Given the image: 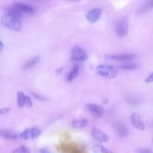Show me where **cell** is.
Wrapping results in <instances>:
<instances>
[{"mask_svg":"<svg viewBox=\"0 0 153 153\" xmlns=\"http://www.w3.org/2000/svg\"><path fill=\"white\" fill-rule=\"evenodd\" d=\"M10 109L9 108H1V110H0V115L1 116H2V115L8 113L9 111H10Z\"/></svg>","mask_w":153,"mask_h":153,"instance_id":"obj_22","label":"cell"},{"mask_svg":"<svg viewBox=\"0 0 153 153\" xmlns=\"http://www.w3.org/2000/svg\"><path fill=\"white\" fill-rule=\"evenodd\" d=\"M96 70L100 76L106 79H114L118 74L119 67L111 65H98Z\"/></svg>","mask_w":153,"mask_h":153,"instance_id":"obj_2","label":"cell"},{"mask_svg":"<svg viewBox=\"0 0 153 153\" xmlns=\"http://www.w3.org/2000/svg\"><path fill=\"white\" fill-rule=\"evenodd\" d=\"M116 34L119 37H125L128 34L129 29V22L127 18H123L116 22L114 25Z\"/></svg>","mask_w":153,"mask_h":153,"instance_id":"obj_3","label":"cell"},{"mask_svg":"<svg viewBox=\"0 0 153 153\" xmlns=\"http://www.w3.org/2000/svg\"><path fill=\"white\" fill-rule=\"evenodd\" d=\"M91 134H92L93 137L96 140L100 142V143H106L110 139L108 134H106L104 131L100 130V128H96V127L92 128V130H91Z\"/></svg>","mask_w":153,"mask_h":153,"instance_id":"obj_9","label":"cell"},{"mask_svg":"<svg viewBox=\"0 0 153 153\" xmlns=\"http://www.w3.org/2000/svg\"><path fill=\"white\" fill-rule=\"evenodd\" d=\"M151 8H153V0H149L146 4L143 5V7H142L141 9V12L146 11V10H148L149 9Z\"/></svg>","mask_w":153,"mask_h":153,"instance_id":"obj_21","label":"cell"},{"mask_svg":"<svg viewBox=\"0 0 153 153\" xmlns=\"http://www.w3.org/2000/svg\"><path fill=\"white\" fill-rule=\"evenodd\" d=\"M13 8L16 9V10L19 12V13L23 14H34L35 12V9L32 7L31 5H29L28 4H25V3L21 2H16L13 5Z\"/></svg>","mask_w":153,"mask_h":153,"instance_id":"obj_7","label":"cell"},{"mask_svg":"<svg viewBox=\"0 0 153 153\" xmlns=\"http://www.w3.org/2000/svg\"><path fill=\"white\" fill-rule=\"evenodd\" d=\"M92 151L94 153H109V151L100 143H96L92 146Z\"/></svg>","mask_w":153,"mask_h":153,"instance_id":"obj_17","label":"cell"},{"mask_svg":"<svg viewBox=\"0 0 153 153\" xmlns=\"http://www.w3.org/2000/svg\"><path fill=\"white\" fill-rule=\"evenodd\" d=\"M138 153H152V151L146 148H142V149H138Z\"/></svg>","mask_w":153,"mask_h":153,"instance_id":"obj_24","label":"cell"},{"mask_svg":"<svg viewBox=\"0 0 153 153\" xmlns=\"http://www.w3.org/2000/svg\"><path fill=\"white\" fill-rule=\"evenodd\" d=\"M22 14L18 10L10 7L7 10L5 14L1 19V23L3 26L14 31H19L22 28Z\"/></svg>","mask_w":153,"mask_h":153,"instance_id":"obj_1","label":"cell"},{"mask_svg":"<svg viewBox=\"0 0 153 153\" xmlns=\"http://www.w3.org/2000/svg\"><path fill=\"white\" fill-rule=\"evenodd\" d=\"M108 59L116 61H129L136 58V55L132 54H115V55H106Z\"/></svg>","mask_w":153,"mask_h":153,"instance_id":"obj_11","label":"cell"},{"mask_svg":"<svg viewBox=\"0 0 153 153\" xmlns=\"http://www.w3.org/2000/svg\"><path fill=\"white\" fill-rule=\"evenodd\" d=\"M119 69H122L123 70H134L138 68V65L134 63H126V64H121Z\"/></svg>","mask_w":153,"mask_h":153,"instance_id":"obj_19","label":"cell"},{"mask_svg":"<svg viewBox=\"0 0 153 153\" xmlns=\"http://www.w3.org/2000/svg\"><path fill=\"white\" fill-rule=\"evenodd\" d=\"M41 134V130L37 127L27 128L24 130L20 134L19 137L22 140H34Z\"/></svg>","mask_w":153,"mask_h":153,"instance_id":"obj_5","label":"cell"},{"mask_svg":"<svg viewBox=\"0 0 153 153\" xmlns=\"http://www.w3.org/2000/svg\"><path fill=\"white\" fill-rule=\"evenodd\" d=\"M88 120L86 119H78V120H73L71 122L70 125L73 128H76V129H80V128H85L88 126Z\"/></svg>","mask_w":153,"mask_h":153,"instance_id":"obj_16","label":"cell"},{"mask_svg":"<svg viewBox=\"0 0 153 153\" xmlns=\"http://www.w3.org/2000/svg\"><path fill=\"white\" fill-rule=\"evenodd\" d=\"M70 58L73 62H84L88 59V54L82 47L75 46L71 50Z\"/></svg>","mask_w":153,"mask_h":153,"instance_id":"obj_4","label":"cell"},{"mask_svg":"<svg viewBox=\"0 0 153 153\" xmlns=\"http://www.w3.org/2000/svg\"><path fill=\"white\" fill-rule=\"evenodd\" d=\"M79 71H80V68H79V66L77 64H75L73 65V67H72V69L70 70V71L69 72L68 75L67 76V80L69 82H71L72 81H73L74 79H76L78 77L79 74Z\"/></svg>","mask_w":153,"mask_h":153,"instance_id":"obj_14","label":"cell"},{"mask_svg":"<svg viewBox=\"0 0 153 153\" xmlns=\"http://www.w3.org/2000/svg\"><path fill=\"white\" fill-rule=\"evenodd\" d=\"M130 121H131V123L132 124L133 126L135 128H137V129L140 130V131H144L146 129V126L142 122L141 117H140L139 114L134 112L131 115Z\"/></svg>","mask_w":153,"mask_h":153,"instance_id":"obj_10","label":"cell"},{"mask_svg":"<svg viewBox=\"0 0 153 153\" xmlns=\"http://www.w3.org/2000/svg\"><path fill=\"white\" fill-rule=\"evenodd\" d=\"M87 108L92 114L97 117H101L104 114V109H103V108L97 104L90 103V104L87 105Z\"/></svg>","mask_w":153,"mask_h":153,"instance_id":"obj_12","label":"cell"},{"mask_svg":"<svg viewBox=\"0 0 153 153\" xmlns=\"http://www.w3.org/2000/svg\"><path fill=\"white\" fill-rule=\"evenodd\" d=\"M102 14V9L97 7V8H94L89 10L85 16H86V19L88 22L94 23V22H97V21L100 20Z\"/></svg>","mask_w":153,"mask_h":153,"instance_id":"obj_8","label":"cell"},{"mask_svg":"<svg viewBox=\"0 0 153 153\" xmlns=\"http://www.w3.org/2000/svg\"><path fill=\"white\" fill-rule=\"evenodd\" d=\"M1 136L4 139L10 140H17L19 137V135L14 132V131H11L9 129H2L1 131Z\"/></svg>","mask_w":153,"mask_h":153,"instance_id":"obj_13","label":"cell"},{"mask_svg":"<svg viewBox=\"0 0 153 153\" xmlns=\"http://www.w3.org/2000/svg\"><path fill=\"white\" fill-rule=\"evenodd\" d=\"M39 61H40V58L38 56H34L31 58V59L28 60L25 64L22 66V70H28L30 69L33 68L35 67L37 64H38Z\"/></svg>","mask_w":153,"mask_h":153,"instance_id":"obj_15","label":"cell"},{"mask_svg":"<svg viewBox=\"0 0 153 153\" xmlns=\"http://www.w3.org/2000/svg\"><path fill=\"white\" fill-rule=\"evenodd\" d=\"M32 94H33V96H34V97H35V98L38 99V100H45V98H43V97H41V96H40V95H39V94H35V93H32Z\"/></svg>","mask_w":153,"mask_h":153,"instance_id":"obj_26","label":"cell"},{"mask_svg":"<svg viewBox=\"0 0 153 153\" xmlns=\"http://www.w3.org/2000/svg\"><path fill=\"white\" fill-rule=\"evenodd\" d=\"M67 1H79V0H67Z\"/></svg>","mask_w":153,"mask_h":153,"instance_id":"obj_28","label":"cell"},{"mask_svg":"<svg viewBox=\"0 0 153 153\" xmlns=\"http://www.w3.org/2000/svg\"><path fill=\"white\" fill-rule=\"evenodd\" d=\"M16 104L18 107H32L33 102L30 97L25 95L22 91H19L16 94Z\"/></svg>","mask_w":153,"mask_h":153,"instance_id":"obj_6","label":"cell"},{"mask_svg":"<svg viewBox=\"0 0 153 153\" xmlns=\"http://www.w3.org/2000/svg\"><path fill=\"white\" fill-rule=\"evenodd\" d=\"M12 153H30V150L25 146H21L13 149Z\"/></svg>","mask_w":153,"mask_h":153,"instance_id":"obj_20","label":"cell"},{"mask_svg":"<svg viewBox=\"0 0 153 153\" xmlns=\"http://www.w3.org/2000/svg\"><path fill=\"white\" fill-rule=\"evenodd\" d=\"M117 131L120 137H126L128 133V128L121 123L117 124Z\"/></svg>","mask_w":153,"mask_h":153,"instance_id":"obj_18","label":"cell"},{"mask_svg":"<svg viewBox=\"0 0 153 153\" xmlns=\"http://www.w3.org/2000/svg\"><path fill=\"white\" fill-rule=\"evenodd\" d=\"M39 153H52L47 148H43V149H40V151H39Z\"/></svg>","mask_w":153,"mask_h":153,"instance_id":"obj_25","label":"cell"},{"mask_svg":"<svg viewBox=\"0 0 153 153\" xmlns=\"http://www.w3.org/2000/svg\"><path fill=\"white\" fill-rule=\"evenodd\" d=\"M145 82H146V83H152L153 82V72L151 73L150 75H149V76L146 77V79H145Z\"/></svg>","mask_w":153,"mask_h":153,"instance_id":"obj_23","label":"cell"},{"mask_svg":"<svg viewBox=\"0 0 153 153\" xmlns=\"http://www.w3.org/2000/svg\"><path fill=\"white\" fill-rule=\"evenodd\" d=\"M4 44L3 43L2 41H1L0 42V51H1V52H2L3 49H4Z\"/></svg>","mask_w":153,"mask_h":153,"instance_id":"obj_27","label":"cell"}]
</instances>
